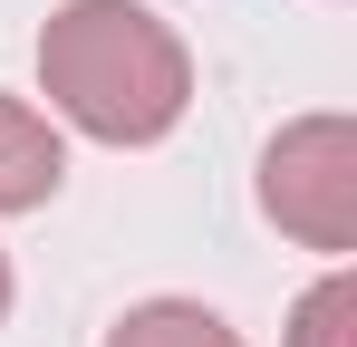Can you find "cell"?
<instances>
[{"label": "cell", "instance_id": "cell-1", "mask_svg": "<svg viewBox=\"0 0 357 347\" xmlns=\"http://www.w3.org/2000/svg\"><path fill=\"white\" fill-rule=\"evenodd\" d=\"M39 97L87 145H165L193 107V49L145 0H59L39 29Z\"/></svg>", "mask_w": 357, "mask_h": 347}, {"label": "cell", "instance_id": "cell-2", "mask_svg": "<svg viewBox=\"0 0 357 347\" xmlns=\"http://www.w3.org/2000/svg\"><path fill=\"white\" fill-rule=\"evenodd\" d=\"M261 213L299 251L348 261L357 251V116L319 107V116H290L261 145Z\"/></svg>", "mask_w": 357, "mask_h": 347}, {"label": "cell", "instance_id": "cell-3", "mask_svg": "<svg viewBox=\"0 0 357 347\" xmlns=\"http://www.w3.org/2000/svg\"><path fill=\"white\" fill-rule=\"evenodd\" d=\"M59 183H68V135L29 97L0 87V213H39L59 203Z\"/></svg>", "mask_w": 357, "mask_h": 347}, {"label": "cell", "instance_id": "cell-4", "mask_svg": "<svg viewBox=\"0 0 357 347\" xmlns=\"http://www.w3.org/2000/svg\"><path fill=\"white\" fill-rule=\"evenodd\" d=\"M107 347H251V338L222 309H203V299H135L107 328Z\"/></svg>", "mask_w": 357, "mask_h": 347}, {"label": "cell", "instance_id": "cell-5", "mask_svg": "<svg viewBox=\"0 0 357 347\" xmlns=\"http://www.w3.org/2000/svg\"><path fill=\"white\" fill-rule=\"evenodd\" d=\"M280 347H357V270H348V261H328L319 280L299 289Z\"/></svg>", "mask_w": 357, "mask_h": 347}, {"label": "cell", "instance_id": "cell-6", "mask_svg": "<svg viewBox=\"0 0 357 347\" xmlns=\"http://www.w3.org/2000/svg\"><path fill=\"white\" fill-rule=\"evenodd\" d=\"M10 299H20V270H10V251H0V318H10Z\"/></svg>", "mask_w": 357, "mask_h": 347}]
</instances>
